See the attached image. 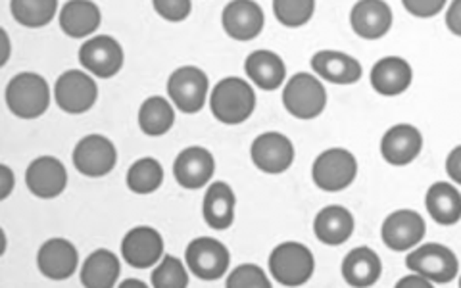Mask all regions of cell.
Returning <instances> with one entry per match:
<instances>
[{"mask_svg":"<svg viewBox=\"0 0 461 288\" xmlns=\"http://www.w3.org/2000/svg\"><path fill=\"white\" fill-rule=\"evenodd\" d=\"M213 118L225 125L247 122L256 108V93L252 85L240 77H225L213 86L210 96Z\"/></svg>","mask_w":461,"mask_h":288,"instance_id":"1","label":"cell"},{"mask_svg":"<svg viewBox=\"0 0 461 288\" xmlns=\"http://www.w3.org/2000/svg\"><path fill=\"white\" fill-rule=\"evenodd\" d=\"M6 104L22 120H37L49 110L50 89L45 77L23 71L6 85Z\"/></svg>","mask_w":461,"mask_h":288,"instance_id":"2","label":"cell"},{"mask_svg":"<svg viewBox=\"0 0 461 288\" xmlns=\"http://www.w3.org/2000/svg\"><path fill=\"white\" fill-rule=\"evenodd\" d=\"M315 269V259L308 247L300 242H283L269 256L271 277L283 286L306 284Z\"/></svg>","mask_w":461,"mask_h":288,"instance_id":"3","label":"cell"},{"mask_svg":"<svg viewBox=\"0 0 461 288\" xmlns=\"http://www.w3.org/2000/svg\"><path fill=\"white\" fill-rule=\"evenodd\" d=\"M283 104L296 120H315L327 106V91L320 79L300 71L288 79L283 91Z\"/></svg>","mask_w":461,"mask_h":288,"instance_id":"4","label":"cell"},{"mask_svg":"<svg viewBox=\"0 0 461 288\" xmlns=\"http://www.w3.org/2000/svg\"><path fill=\"white\" fill-rule=\"evenodd\" d=\"M357 176L356 156L346 148H329L315 158L312 166V179L327 193L348 189Z\"/></svg>","mask_w":461,"mask_h":288,"instance_id":"5","label":"cell"},{"mask_svg":"<svg viewBox=\"0 0 461 288\" xmlns=\"http://www.w3.org/2000/svg\"><path fill=\"white\" fill-rule=\"evenodd\" d=\"M406 266L410 271L427 277L432 284H448L459 275L457 256L437 242L411 250L406 257Z\"/></svg>","mask_w":461,"mask_h":288,"instance_id":"6","label":"cell"},{"mask_svg":"<svg viewBox=\"0 0 461 288\" xmlns=\"http://www.w3.org/2000/svg\"><path fill=\"white\" fill-rule=\"evenodd\" d=\"M167 94L171 104L183 113H196L206 104L208 77L194 66H183L167 79Z\"/></svg>","mask_w":461,"mask_h":288,"instance_id":"7","label":"cell"},{"mask_svg":"<svg viewBox=\"0 0 461 288\" xmlns=\"http://www.w3.org/2000/svg\"><path fill=\"white\" fill-rule=\"evenodd\" d=\"M185 262L198 279L218 281L225 277L230 264V254L223 242L212 237H200L186 247Z\"/></svg>","mask_w":461,"mask_h":288,"instance_id":"8","label":"cell"},{"mask_svg":"<svg viewBox=\"0 0 461 288\" xmlns=\"http://www.w3.org/2000/svg\"><path fill=\"white\" fill-rule=\"evenodd\" d=\"M56 104L68 113H85L89 112L96 98L98 86L95 79L79 69H68L66 74L58 77L54 85Z\"/></svg>","mask_w":461,"mask_h":288,"instance_id":"9","label":"cell"},{"mask_svg":"<svg viewBox=\"0 0 461 288\" xmlns=\"http://www.w3.org/2000/svg\"><path fill=\"white\" fill-rule=\"evenodd\" d=\"M123 49L110 35H96L79 49L81 66L100 79H110L123 68Z\"/></svg>","mask_w":461,"mask_h":288,"instance_id":"10","label":"cell"},{"mask_svg":"<svg viewBox=\"0 0 461 288\" xmlns=\"http://www.w3.org/2000/svg\"><path fill=\"white\" fill-rule=\"evenodd\" d=\"M118 152L113 142L103 135H86L74 148V166L86 177H104L115 167Z\"/></svg>","mask_w":461,"mask_h":288,"instance_id":"11","label":"cell"},{"mask_svg":"<svg viewBox=\"0 0 461 288\" xmlns=\"http://www.w3.org/2000/svg\"><path fill=\"white\" fill-rule=\"evenodd\" d=\"M427 233L425 220L413 210H396L383 223L381 238L394 252L415 248Z\"/></svg>","mask_w":461,"mask_h":288,"instance_id":"12","label":"cell"},{"mask_svg":"<svg viewBox=\"0 0 461 288\" xmlns=\"http://www.w3.org/2000/svg\"><path fill=\"white\" fill-rule=\"evenodd\" d=\"M250 156L254 166L269 173V176H279L285 173L294 162V147L288 137L277 131H269L259 135L250 148Z\"/></svg>","mask_w":461,"mask_h":288,"instance_id":"13","label":"cell"},{"mask_svg":"<svg viewBox=\"0 0 461 288\" xmlns=\"http://www.w3.org/2000/svg\"><path fill=\"white\" fill-rule=\"evenodd\" d=\"M122 256L131 267L149 269L164 257V238L152 227H135L122 240Z\"/></svg>","mask_w":461,"mask_h":288,"instance_id":"14","label":"cell"},{"mask_svg":"<svg viewBox=\"0 0 461 288\" xmlns=\"http://www.w3.org/2000/svg\"><path fill=\"white\" fill-rule=\"evenodd\" d=\"M27 189L37 198L52 200L60 196L68 184V171L54 156H41L25 171Z\"/></svg>","mask_w":461,"mask_h":288,"instance_id":"15","label":"cell"},{"mask_svg":"<svg viewBox=\"0 0 461 288\" xmlns=\"http://www.w3.org/2000/svg\"><path fill=\"white\" fill-rule=\"evenodd\" d=\"M221 23L225 33L235 40H252L262 33L264 10L254 0H230L223 8Z\"/></svg>","mask_w":461,"mask_h":288,"instance_id":"16","label":"cell"},{"mask_svg":"<svg viewBox=\"0 0 461 288\" xmlns=\"http://www.w3.org/2000/svg\"><path fill=\"white\" fill-rule=\"evenodd\" d=\"M423 148V137L417 127L398 123L388 129L381 139V156L391 166H408Z\"/></svg>","mask_w":461,"mask_h":288,"instance_id":"17","label":"cell"},{"mask_svg":"<svg viewBox=\"0 0 461 288\" xmlns=\"http://www.w3.org/2000/svg\"><path fill=\"white\" fill-rule=\"evenodd\" d=\"M215 171V160L210 150L202 147L185 148L173 164V176L183 189L196 191L206 186Z\"/></svg>","mask_w":461,"mask_h":288,"instance_id":"18","label":"cell"},{"mask_svg":"<svg viewBox=\"0 0 461 288\" xmlns=\"http://www.w3.org/2000/svg\"><path fill=\"white\" fill-rule=\"evenodd\" d=\"M79 252L77 248L66 238H50L42 244L37 254L39 271L47 279L52 281H66L74 277L77 271Z\"/></svg>","mask_w":461,"mask_h":288,"instance_id":"19","label":"cell"},{"mask_svg":"<svg viewBox=\"0 0 461 288\" xmlns=\"http://www.w3.org/2000/svg\"><path fill=\"white\" fill-rule=\"evenodd\" d=\"M354 33L367 40L384 37L393 27V10L384 0H357L350 12Z\"/></svg>","mask_w":461,"mask_h":288,"instance_id":"20","label":"cell"},{"mask_svg":"<svg viewBox=\"0 0 461 288\" xmlns=\"http://www.w3.org/2000/svg\"><path fill=\"white\" fill-rule=\"evenodd\" d=\"M371 86L383 96H398L410 89L413 81L411 66L400 56H386L373 66Z\"/></svg>","mask_w":461,"mask_h":288,"instance_id":"21","label":"cell"},{"mask_svg":"<svg viewBox=\"0 0 461 288\" xmlns=\"http://www.w3.org/2000/svg\"><path fill=\"white\" fill-rule=\"evenodd\" d=\"M317 76L335 85H354L364 76V68L354 56L339 50H320L312 58Z\"/></svg>","mask_w":461,"mask_h":288,"instance_id":"22","label":"cell"},{"mask_svg":"<svg viewBox=\"0 0 461 288\" xmlns=\"http://www.w3.org/2000/svg\"><path fill=\"white\" fill-rule=\"evenodd\" d=\"M354 215L344 206H327L315 215L313 230L320 242L327 247H340L354 233Z\"/></svg>","mask_w":461,"mask_h":288,"instance_id":"23","label":"cell"},{"mask_svg":"<svg viewBox=\"0 0 461 288\" xmlns=\"http://www.w3.org/2000/svg\"><path fill=\"white\" fill-rule=\"evenodd\" d=\"M235 204V193L227 183H212L204 194V204H202V213H204V221L208 227L215 230H225L233 225Z\"/></svg>","mask_w":461,"mask_h":288,"instance_id":"24","label":"cell"},{"mask_svg":"<svg viewBox=\"0 0 461 288\" xmlns=\"http://www.w3.org/2000/svg\"><path fill=\"white\" fill-rule=\"evenodd\" d=\"M381 257L369 247H357L350 250L342 262V277L350 286H373L381 279Z\"/></svg>","mask_w":461,"mask_h":288,"instance_id":"25","label":"cell"},{"mask_svg":"<svg viewBox=\"0 0 461 288\" xmlns=\"http://www.w3.org/2000/svg\"><path fill=\"white\" fill-rule=\"evenodd\" d=\"M244 71L262 91L279 89L286 77L285 62L279 54L271 50H254L244 62Z\"/></svg>","mask_w":461,"mask_h":288,"instance_id":"26","label":"cell"},{"mask_svg":"<svg viewBox=\"0 0 461 288\" xmlns=\"http://www.w3.org/2000/svg\"><path fill=\"white\" fill-rule=\"evenodd\" d=\"M100 25V8L93 0H68L60 12V27L68 37L83 39Z\"/></svg>","mask_w":461,"mask_h":288,"instance_id":"27","label":"cell"},{"mask_svg":"<svg viewBox=\"0 0 461 288\" xmlns=\"http://www.w3.org/2000/svg\"><path fill=\"white\" fill-rule=\"evenodd\" d=\"M425 206L438 225H456L461 220V194L454 184L438 181L429 186Z\"/></svg>","mask_w":461,"mask_h":288,"instance_id":"28","label":"cell"},{"mask_svg":"<svg viewBox=\"0 0 461 288\" xmlns=\"http://www.w3.org/2000/svg\"><path fill=\"white\" fill-rule=\"evenodd\" d=\"M120 259L110 250H95L81 267V283L86 288H112L120 279Z\"/></svg>","mask_w":461,"mask_h":288,"instance_id":"29","label":"cell"},{"mask_svg":"<svg viewBox=\"0 0 461 288\" xmlns=\"http://www.w3.org/2000/svg\"><path fill=\"white\" fill-rule=\"evenodd\" d=\"M176 122V112L164 96H150L139 110V127L144 135L162 137Z\"/></svg>","mask_w":461,"mask_h":288,"instance_id":"30","label":"cell"},{"mask_svg":"<svg viewBox=\"0 0 461 288\" xmlns=\"http://www.w3.org/2000/svg\"><path fill=\"white\" fill-rule=\"evenodd\" d=\"M10 10L20 25L39 29L49 25L56 16L58 0H12Z\"/></svg>","mask_w":461,"mask_h":288,"instance_id":"31","label":"cell"},{"mask_svg":"<svg viewBox=\"0 0 461 288\" xmlns=\"http://www.w3.org/2000/svg\"><path fill=\"white\" fill-rule=\"evenodd\" d=\"M164 183L162 164L154 158H140L127 171V186L135 194H152Z\"/></svg>","mask_w":461,"mask_h":288,"instance_id":"32","label":"cell"},{"mask_svg":"<svg viewBox=\"0 0 461 288\" xmlns=\"http://www.w3.org/2000/svg\"><path fill=\"white\" fill-rule=\"evenodd\" d=\"M150 284L154 288H185L189 286V273L179 257L164 256L152 271Z\"/></svg>","mask_w":461,"mask_h":288,"instance_id":"33","label":"cell"},{"mask_svg":"<svg viewBox=\"0 0 461 288\" xmlns=\"http://www.w3.org/2000/svg\"><path fill=\"white\" fill-rule=\"evenodd\" d=\"M315 10V0H273V14L285 27L306 25Z\"/></svg>","mask_w":461,"mask_h":288,"instance_id":"34","label":"cell"},{"mask_svg":"<svg viewBox=\"0 0 461 288\" xmlns=\"http://www.w3.org/2000/svg\"><path fill=\"white\" fill-rule=\"evenodd\" d=\"M229 288H269L271 281L264 269L256 264H242L229 273Z\"/></svg>","mask_w":461,"mask_h":288,"instance_id":"35","label":"cell"},{"mask_svg":"<svg viewBox=\"0 0 461 288\" xmlns=\"http://www.w3.org/2000/svg\"><path fill=\"white\" fill-rule=\"evenodd\" d=\"M152 6L158 12V16L173 23L189 18L193 10L191 0H152Z\"/></svg>","mask_w":461,"mask_h":288,"instance_id":"36","label":"cell"},{"mask_svg":"<svg viewBox=\"0 0 461 288\" xmlns=\"http://www.w3.org/2000/svg\"><path fill=\"white\" fill-rule=\"evenodd\" d=\"M402 4L411 16L425 20L440 14L446 6V0H402Z\"/></svg>","mask_w":461,"mask_h":288,"instance_id":"37","label":"cell"},{"mask_svg":"<svg viewBox=\"0 0 461 288\" xmlns=\"http://www.w3.org/2000/svg\"><path fill=\"white\" fill-rule=\"evenodd\" d=\"M444 18L446 27H448L456 37H461V0H452Z\"/></svg>","mask_w":461,"mask_h":288,"instance_id":"38","label":"cell"},{"mask_svg":"<svg viewBox=\"0 0 461 288\" xmlns=\"http://www.w3.org/2000/svg\"><path fill=\"white\" fill-rule=\"evenodd\" d=\"M446 173L456 184H461V144L446 158Z\"/></svg>","mask_w":461,"mask_h":288,"instance_id":"39","label":"cell"},{"mask_svg":"<svg viewBox=\"0 0 461 288\" xmlns=\"http://www.w3.org/2000/svg\"><path fill=\"white\" fill-rule=\"evenodd\" d=\"M396 286L398 288H432V283L427 277L420 275V273H413L411 271V275L400 279L396 283Z\"/></svg>","mask_w":461,"mask_h":288,"instance_id":"40","label":"cell"},{"mask_svg":"<svg viewBox=\"0 0 461 288\" xmlns=\"http://www.w3.org/2000/svg\"><path fill=\"white\" fill-rule=\"evenodd\" d=\"M0 176H3V189H0V200H6L14 189V173L8 166H0Z\"/></svg>","mask_w":461,"mask_h":288,"instance_id":"41","label":"cell"},{"mask_svg":"<svg viewBox=\"0 0 461 288\" xmlns=\"http://www.w3.org/2000/svg\"><path fill=\"white\" fill-rule=\"evenodd\" d=\"M3 37H5V58L3 62H0V66H5L8 62V56H10V39H8V33L3 29Z\"/></svg>","mask_w":461,"mask_h":288,"instance_id":"42","label":"cell"},{"mask_svg":"<svg viewBox=\"0 0 461 288\" xmlns=\"http://www.w3.org/2000/svg\"><path fill=\"white\" fill-rule=\"evenodd\" d=\"M122 288L123 286H140V288H144V286H147V283H142V281H133V279H129V281H123L122 284H120Z\"/></svg>","mask_w":461,"mask_h":288,"instance_id":"43","label":"cell"},{"mask_svg":"<svg viewBox=\"0 0 461 288\" xmlns=\"http://www.w3.org/2000/svg\"><path fill=\"white\" fill-rule=\"evenodd\" d=\"M459 288H461V277H459Z\"/></svg>","mask_w":461,"mask_h":288,"instance_id":"44","label":"cell"}]
</instances>
